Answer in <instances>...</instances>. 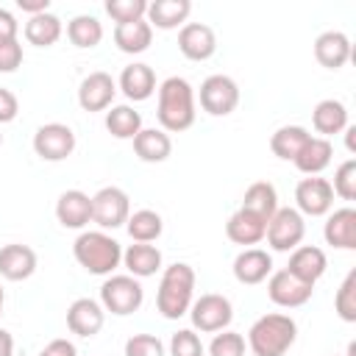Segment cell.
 Returning <instances> with one entry per match:
<instances>
[{
	"label": "cell",
	"mask_w": 356,
	"mask_h": 356,
	"mask_svg": "<svg viewBox=\"0 0 356 356\" xmlns=\"http://www.w3.org/2000/svg\"><path fill=\"white\" fill-rule=\"evenodd\" d=\"M314 58L325 70H339L350 58V39L342 31H323L314 39Z\"/></svg>",
	"instance_id": "22"
},
{
	"label": "cell",
	"mask_w": 356,
	"mask_h": 356,
	"mask_svg": "<svg viewBox=\"0 0 356 356\" xmlns=\"http://www.w3.org/2000/svg\"><path fill=\"white\" fill-rule=\"evenodd\" d=\"M331 156H334L331 139L309 136L306 145L300 147V153L295 156V167H298L303 175H320V172L331 164Z\"/></svg>",
	"instance_id": "28"
},
{
	"label": "cell",
	"mask_w": 356,
	"mask_h": 356,
	"mask_svg": "<svg viewBox=\"0 0 356 356\" xmlns=\"http://www.w3.org/2000/svg\"><path fill=\"white\" fill-rule=\"evenodd\" d=\"M206 348L192 328H181L170 339V356H203Z\"/></svg>",
	"instance_id": "40"
},
{
	"label": "cell",
	"mask_w": 356,
	"mask_h": 356,
	"mask_svg": "<svg viewBox=\"0 0 356 356\" xmlns=\"http://www.w3.org/2000/svg\"><path fill=\"white\" fill-rule=\"evenodd\" d=\"M312 125H314V131H317L323 139H328V136L345 131V128H348V108H345V103H342V100H334V97L320 100V103L312 108Z\"/></svg>",
	"instance_id": "27"
},
{
	"label": "cell",
	"mask_w": 356,
	"mask_h": 356,
	"mask_svg": "<svg viewBox=\"0 0 356 356\" xmlns=\"http://www.w3.org/2000/svg\"><path fill=\"white\" fill-rule=\"evenodd\" d=\"M153 42V28L147 19H136V22H125V25H114V44L122 53H145Z\"/></svg>",
	"instance_id": "30"
},
{
	"label": "cell",
	"mask_w": 356,
	"mask_h": 356,
	"mask_svg": "<svg viewBox=\"0 0 356 356\" xmlns=\"http://www.w3.org/2000/svg\"><path fill=\"white\" fill-rule=\"evenodd\" d=\"M323 236L328 245L339 250H356V209L353 206L334 209L323 225Z\"/></svg>",
	"instance_id": "19"
},
{
	"label": "cell",
	"mask_w": 356,
	"mask_h": 356,
	"mask_svg": "<svg viewBox=\"0 0 356 356\" xmlns=\"http://www.w3.org/2000/svg\"><path fill=\"white\" fill-rule=\"evenodd\" d=\"M19 33V22L14 19V14L8 8H0V44L3 42H14Z\"/></svg>",
	"instance_id": "44"
},
{
	"label": "cell",
	"mask_w": 356,
	"mask_h": 356,
	"mask_svg": "<svg viewBox=\"0 0 356 356\" xmlns=\"http://www.w3.org/2000/svg\"><path fill=\"white\" fill-rule=\"evenodd\" d=\"M22 64V44L19 39L0 44V72H14Z\"/></svg>",
	"instance_id": "42"
},
{
	"label": "cell",
	"mask_w": 356,
	"mask_h": 356,
	"mask_svg": "<svg viewBox=\"0 0 356 356\" xmlns=\"http://www.w3.org/2000/svg\"><path fill=\"white\" fill-rule=\"evenodd\" d=\"M264 231H267V222L245 209H236L225 222V236L234 245H259L264 239Z\"/></svg>",
	"instance_id": "24"
},
{
	"label": "cell",
	"mask_w": 356,
	"mask_h": 356,
	"mask_svg": "<svg viewBox=\"0 0 356 356\" xmlns=\"http://www.w3.org/2000/svg\"><path fill=\"white\" fill-rule=\"evenodd\" d=\"M17 8H22L31 17H36V14L50 11V0H17Z\"/></svg>",
	"instance_id": "46"
},
{
	"label": "cell",
	"mask_w": 356,
	"mask_h": 356,
	"mask_svg": "<svg viewBox=\"0 0 356 356\" xmlns=\"http://www.w3.org/2000/svg\"><path fill=\"white\" fill-rule=\"evenodd\" d=\"M325 267H328L325 250L317 248V245H298V248L289 253V264H286V270H289L295 278H300V281H306V284H312V286L323 278Z\"/></svg>",
	"instance_id": "17"
},
{
	"label": "cell",
	"mask_w": 356,
	"mask_h": 356,
	"mask_svg": "<svg viewBox=\"0 0 356 356\" xmlns=\"http://www.w3.org/2000/svg\"><path fill=\"white\" fill-rule=\"evenodd\" d=\"M125 228H128V236L134 242H156L161 236V231H164V222H161V214L159 211L139 209V211H134L128 217Z\"/></svg>",
	"instance_id": "33"
},
{
	"label": "cell",
	"mask_w": 356,
	"mask_h": 356,
	"mask_svg": "<svg viewBox=\"0 0 356 356\" xmlns=\"http://www.w3.org/2000/svg\"><path fill=\"white\" fill-rule=\"evenodd\" d=\"M145 300V289L134 275H108L100 286V306L117 317L134 314Z\"/></svg>",
	"instance_id": "5"
},
{
	"label": "cell",
	"mask_w": 356,
	"mask_h": 356,
	"mask_svg": "<svg viewBox=\"0 0 356 356\" xmlns=\"http://www.w3.org/2000/svg\"><path fill=\"white\" fill-rule=\"evenodd\" d=\"M125 356H164V342L156 334H134L125 342Z\"/></svg>",
	"instance_id": "41"
},
{
	"label": "cell",
	"mask_w": 356,
	"mask_h": 356,
	"mask_svg": "<svg viewBox=\"0 0 356 356\" xmlns=\"http://www.w3.org/2000/svg\"><path fill=\"white\" fill-rule=\"evenodd\" d=\"M39 356H78V350H75V345L70 339H53V342H47L42 348Z\"/></svg>",
	"instance_id": "45"
},
{
	"label": "cell",
	"mask_w": 356,
	"mask_h": 356,
	"mask_svg": "<svg viewBox=\"0 0 356 356\" xmlns=\"http://www.w3.org/2000/svg\"><path fill=\"white\" fill-rule=\"evenodd\" d=\"M117 89H122V95L134 103L139 100H147L153 92H156V72L142 64V61H134L128 67H122L120 72V81H117Z\"/></svg>",
	"instance_id": "21"
},
{
	"label": "cell",
	"mask_w": 356,
	"mask_h": 356,
	"mask_svg": "<svg viewBox=\"0 0 356 356\" xmlns=\"http://www.w3.org/2000/svg\"><path fill=\"white\" fill-rule=\"evenodd\" d=\"M106 128L117 139H134L142 131V114L134 111L125 103L122 106H111V111H106Z\"/></svg>",
	"instance_id": "35"
},
{
	"label": "cell",
	"mask_w": 356,
	"mask_h": 356,
	"mask_svg": "<svg viewBox=\"0 0 356 356\" xmlns=\"http://www.w3.org/2000/svg\"><path fill=\"white\" fill-rule=\"evenodd\" d=\"M106 14H108L117 25L136 22V19H145V14H147V0H106Z\"/></svg>",
	"instance_id": "37"
},
{
	"label": "cell",
	"mask_w": 356,
	"mask_h": 356,
	"mask_svg": "<svg viewBox=\"0 0 356 356\" xmlns=\"http://www.w3.org/2000/svg\"><path fill=\"white\" fill-rule=\"evenodd\" d=\"M189 11H192V3L189 0H153V3H147L145 19L150 22V28L172 31L178 25H186Z\"/></svg>",
	"instance_id": "25"
},
{
	"label": "cell",
	"mask_w": 356,
	"mask_h": 356,
	"mask_svg": "<svg viewBox=\"0 0 356 356\" xmlns=\"http://www.w3.org/2000/svg\"><path fill=\"white\" fill-rule=\"evenodd\" d=\"M312 292H314V286L306 284V281H300V278H295L286 267L270 273V278H267V295L281 309H298V306L309 303L312 300Z\"/></svg>",
	"instance_id": "12"
},
{
	"label": "cell",
	"mask_w": 356,
	"mask_h": 356,
	"mask_svg": "<svg viewBox=\"0 0 356 356\" xmlns=\"http://www.w3.org/2000/svg\"><path fill=\"white\" fill-rule=\"evenodd\" d=\"M103 323H106V309L92 298H78L67 309V328L78 337L89 339V337L100 334Z\"/></svg>",
	"instance_id": "15"
},
{
	"label": "cell",
	"mask_w": 356,
	"mask_h": 356,
	"mask_svg": "<svg viewBox=\"0 0 356 356\" xmlns=\"http://www.w3.org/2000/svg\"><path fill=\"white\" fill-rule=\"evenodd\" d=\"M11 353H14V337L6 328H0V356H11Z\"/></svg>",
	"instance_id": "47"
},
{
	"label": "cell",
	"mask_w": 356,
	"mask_h": 356,
	"mask_svg": "<svg viewBox=\"0 0 356 356\" xmlns=\"http://www.w3.org/2000/svg\"><path fill=\"white\" fill-rule=\"evenodd\" d=\"M36 273V253L28 245L11 242L0 248V275L6 281H25Z\"/></svg>",
	"instance_id": "20"
},
{
	"label": "cell",
	"mask_w": 356,
	"mask_h": 356,
	"mask_svg": "<svg viewBox=\"0 0 356 356\" xmlns=\"http://www.w3.org/2000/svg\"><path fill=\"white\" fill-rule=\"evenodd\" d=\"M197 97H200V108L206 114L225 117V114H231L239 106V86H236V81L231 75L217 72V75H209L200 83Z\"/></svg>",
	"instance_id": "9"
},
{
	"label": "cell",
	"mask_w": 356,
	"mask_h": 356,
	"mask_svg": "<svg viewBox=\"0 0 356 356\" xmlns=\"http://www.w3.org/2000/svg\"><path fill=\"white\" fill-rule=\"evenodd\" d=\"M295 203H298V211L306 214V217H323V214H328L331 206H334L331 181L328 178H320V175L300 178L298 186H295Z\"/></svg>",
	"instance_id": "11"
},
{
	"label": "cell",
	"mask_w": 356,
	"mask_h": 356,
	"mask_svg": "<svg viewBox=\"0 0 356 356\" xmlns=\"http://www.w3.org/2000/svg\"><path fill=\"white\" fill-rule=\"evenodd\" d=\"M306 236V222H303V214L292 206H278V211L270 217L267 222V231H264V239L273 250L278 253H289L295 250Z\"/></svg>",
	"instance_id": "6"
},
{
	"label": "cell",
	"mask_w": 356,
	"mask_h": 356,
	"mask_svg": "<svg viewBox=\"0 0 356 356\" xmlns=\"http://www.w3.org/2000/svg\"><path fill=\"white\" fill-rule=\"evenodd\" d=\"M131 217V197L120 186H103L92 195V222L100 225V231H114L125 225Z\"/></svg>",
	"instance_id": "8"
},
{
	"label": "cell",
	"mask_w": 356,
	"mask_h": 356,
	"mask_svg": "<svg viewBox=\"0 0 356 356\" xmlns=\"http://www.w3.org/2000/svg\"><path fill=\"white\" fill-rule=\"evenodd\" d=\"M348 356H356V342H350V345H348Z\"/></svg>",
	"instance_id": "50"
},
{
	"label": "cell",
	"mask_w": 356,
	"mask_h": 356,
	"mask_svg": "<svg viewBox=\"0 0 356 356\" xmlns=\"http://www.w3.org/2000/svg\"><path fill=\"white\" fill-rule=\"evenodd\" d=\"M239 209H245V211L261 217L264 222H270V217L278 211V192H275V186L270 181L250 184L245 189V197H242V206Z\"/></svg>",
	"instance_id": "29"
},
{
	"label": "cell",
	"mask_w": 356,
	"mask_h": 356,
	"mask_svg": "<svg viewBox=\"0 0 356 356\" xmlns=\"http://www.w3.org/2000/svg\"><path fill=\"white\" fill-rule=\"evenodd\" d=\"M353 134H356V128H353V125H348V128H345V139H348V150H350V153L356 150V142H353Z\"/></svg>",
	"instance_id": "48"
},
{
	"label": "cell",
	"mask_w": 356,
	"mask_h": 356,
	"mask_svg": "<svg viewBox=\"0 0 356 356\" xmlns=\"http://www.w3.org/2000/svg\"><path fill=\"white\" fill-rule=\"evenodd\" d=\"M114 95H117V81L108 72H103V70L89 72L81 81V86H78V103H81L83 111H103V108H108Z\"/></svg>",
	"instance_id": "14"
},
{
	"label": "cell",
	"mask_w": 356,
	"mask_h": 356,
	"mask_svg": "<svg viewBox=\"0 0 356 356\" xmlns=\"http://www.w3.org/2000/svg\"><path fill=\"white\" fill-rule=\"evenodd\" d=\"M209 356H245V337L236 331H217L209 342Z\"/></svg>",
	"instance_id": "38"
},
{
	"label": "cell",
	"mask_w": 356,
	"mask_h": 356,
	"mask_svg": "<svg viewBox=\"0 0 356 356\" xmlns=\"http://www.w3.org/2000/svg\"><path fill=\"white\" fill-rule=\"evenodd\" d=\"M195 89L186 78L172 75L167 81H161L159 86V103H156V117L161 131L167 134H181L186 128H192L195 122Z\"/></svg>",
	"instance_id": "1"
},
{
	"label": "cell",
	"mask_w": 356,
	"mask_h": 356,
	"mask_svg": "<svg viewBox=\"0 0 356 356\" xmlns=\"http://www.w3.org/2000/svg\"><path fill=\"white\" fill-rule=\"evenodd\" d=\"M17 111H19L17 95H14L11 89H6V86H0V125L11 122V120L17 117Z\"/></svg>",
	"instance_id": "43"
},
{
	"label": "cell",
	"mask_w": 356,
	"mask_h": 356,
	"mask_svg": "<svg viewBox=\"0 0 356 356\" xmlns=\"http://www.w3.org/2000/svg\"><path fill=\"white\" fill-rule=\"evenodd\" d=\"M61 19L53 14V11H44V14H36V17H28L25 22V39L36 47H50L61 39Z\"/></svg>",
	"instance_id": "31"
},
{
	"label": "cell",
	"mask_w": 356,
	"mask_h": 356,
	"mask_svg": "<svg viewBox=\"0 0 356 356\" xmlns=\"http://www.w3.org/2000/svg\"><path fill=\"white\" fill-rule=\"evenodd\" d=\"M270 273H273V256L261 248H245L234 259V278L245 286H256L267 281Z\"/></svg>",
	"instance_id": "16"
},
{
	"label": "cell",
	"mask_w": 356,
	"mask_h": 356,
	"mask_svg": "<svg viewBox=\"0 0 356 356\" xmlns=\"http://www.w3.org/2000/svg\"><path fill=\"white\" fill-rule=\"evenodd\" d=\"M178 50L189 58V61H206L214 56L217 50V36L214 28L206 22H186L178 31Z\"/></svg>",
	"instance_id": "13"
},
{
	"label": "cell",
	"mask_w": 356,
	"mask_h": 356,
	"mask_svg": "<svg viewBox=\"0 0 356 356\" xmlns=\"http://www.w3.org/2000/svg\"><path fill=\"white\" fill-rule=\"evenodd\" d=\"M298 339V323L289 314H261L248 331V348L253 356H284Z\"/></svg>",
	"instance_id": "3"
},
{
	"label": "cell",
	"mask_w": 356,
	"mask_h": 356,
	"mask_svg": "<svg viewBox=\"0 0 356 356\" xmlns=\"http://www.w3.org/2000/svg\"><path fill=\"white\" fill-rule=\"evenodd\" d=\"M0 145H3V134H0Z\"/></svg>",
	"instance_id": "51"
},
{
	"label": "cell",
	"mask_w": 356,
	"mask_h": 356,
	"mask_svg": "<svg viewBox=\"0 0 356 356\" xmlns=\"http://www.w3.org/2000/svg\"><path fill=\"white\" fill-rule=\"evenodd\" d=\"M3 306H6V292H3V284H0V314H3Z\"/></svg>",
	"instance_id": "49"
},
{
	"label": "cell",
	"mask_w": 356,
	"mask_h": 356,
	"mask_svg": "<svg viewBox=\"0 0 356 356\" xmlns=\"http://www.w3.org/2000/svg\"><path fill=\"white\" fill-rule=\"evenodd\" d=\"M195 295V270L186 261H175L164 267L159 292H156V309L167 320H178L189 312Z\"/></svg>",
	"instance_id": "2"
},
{
	"label": "cell",
	"mask_w": 356,
	"mask_h": 356,
	"mask_svg": "<svg viewBox=\"0 0 356 356\" xmlns=\"http://www.w3.org/2000/svg\"><path fill=\"white\" fill-rule=\"evenodd\" d=\"M334 195L342 200H353L356 197V159H348L337 167L334 172V184H331Z\"/></svg>",
	"instance_id": "39"
},
{
	"label": "cell",
	"mask_w": 356,
	"mask_h": 356,
	"mask_svg": "<svg viewBox=\"0 0 356 356\" xmlns=\"http://www.w3.org/2000/svg\"><path fill=\"white\" fill-rule=\"evenodd\" d=\"M67 39L75 44V47H95V44H100V39H103V25H100V19L97 17H92V14H78V17H72L70 22H67Z\"/></svg>",
	"instance_id": "34"
},
{
	"label": "cell",
	"mask_w": 356,
	"mask_h": 356,
	"mask_svg": "<svg viewBox=\"0 0 356 356\" xmlns=\"http://www.w3.org/2000/svg\"><path fill=\"white\" fill-rule=\"evenodd\" d=\"M33 150L44 161H64L75 150V134L64 122L39 125L36 134H33Z\"/></svg>",
	"instance_id": "10"
},
{
	"label": "cell",
	"mask_w": 356,
	"mask_h": 356,
	"mask_svg": "<svg viewBox=\"0 0 356 356\" xmlns=\"http://www.w3.org/2000/svg\"><path fill=\"white\" fill-rule=\"evenodd\" d=\"M122 264L134 278H150L161 270V250L150 242H134L122 250Z\"/></svg>",
	"instance_id": "23"
},
{
	"label": "cell",
	"mask_w": 356,
	"mask_h": 356,
	"mask_svg": "<svg viewBox=\"0 0 356 356\" xmlns=\"http://www.w3.org/2000/svg\"><path fill=\"white\" fill-rule=\"evenodd\" d=\"M312 134L303 125H281L273 136H270V150L273 156L284 159V161H295V156L300 153V147L306 145Z\"/></svg>",
	"instance_id": "32"
},
{
	"label": "cell",
	"mask_w": 356,
	"mask_h": 356,
	"mask_svg": "<svg viewBox=\"0 0 356 356\" xmlns=\"http://www.w3.org/2000/svg\"><path fill=\"white\" fill-rule=\"evenodd\" d=\"M72 256L92 275H114L122 261V248L106 231H83L72 242Z\"/></svg>",
	"instance_id": "4"
},
{
	"label": "cell",
	"mask_w": 356,
	"mask_h": 356,
	"mask_svg": "<svg viewBox=\"0 0 356 356\" xmlns=\"http://www.w3.org/2000/svg\"><path fill=\"white\" fill-rule=\"evenodd\" d=\"M334 309H337L339 320L356 323V270H350L345 275V281L339 284L337 298H334Z\"/></svg>",
	"instance_id": "36"
},
{
	"label": "cell",
	"mask_w": 356,
	"mask_h": 356,
	"mask_svg": "<svg viewBox=\"0 0 356 356\" xmlns=\"http://www.w3.org/2000/svg\"><path fill=\"white\" fill-rule=\"evenodd\" d=\"M56 220L64 228H83L86 222H92V197L81 189L61 192L56 200Z\"/></svg>",
	"instance_id": "18"
},
{
	"label": "cell",
	"mask_w": 356,
	"mask_h": 356,
	"mask_svg": "<svg viewBox=\"0 0 356 356\" xmlns=\"http://www.w3.org/2000/svg\"><path fill=\"white\" fill-rule=\"evenodd\" d=\"M134 153L147 161V164H159V161H167L170 153H172V139L167 131L161 128H142L136 136H134Z\"/></svg>",
	"instance_id": "26"
},
{
	"label": "cell",
	"mask_w": 356,
	"mask_h": 356,
	"mask_svg": "<svg viewBox=\"0 0 356 356\" xmlns=\"http://www.w3.org/2000/svg\"><path fill=\"white\" fill-rule=\"evenodd\" d=\"M189 317H192V325L203 334H217V331H225L234 320V306L225 295H217V292H206L200 295L197 300H192L189 306Z\"/></svg>",
	"instance_id": "7"
}]
</instances>
